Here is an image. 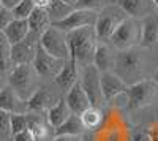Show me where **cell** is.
<instances>
[{
  "mask_svg": "<svg viewBox=\"0 0 158 141\" xmlns=\"http://www.w3.org/2000/svg\"><path fill=\"white\" fill-rule=\"evenodd\" d=\"M97 35L94 27H82L77 30H71L67 33V46L68 56L76 62L77 68H85L92 65V59L97 48Z\"/></svg>",
  "mask_w": 158,
  "mask_h": 141,
  "instance_id": "7a4b0ae2",
  "label": "cell"
},
{
  "mask_svg": "<svg viewBox=\"0 0 158 141\" xmlns=\"http://www.w3.org/2000/svg\"><path fill=\"white\" fill-rule=\"evenodd\" d=\"M79 83H81V87L84 89V92L89 97L90 106L101 108V105H104V100H103L101 87H100V71L94 65L82 68V79Z\"/></svg>",
  "mask_w": 158,
  "mask_h": 141,
  "instance_id": "30bf717a",
  "label": "cell"
},
{
  "mask_svg": "<svg viewBox=\"0 0 158 141\" xmlns=\"http://www.w3.org/2000/svg\"><path fill=\"white\" fill-rule=\"evenodd\" d=\"M70 114H71V111H70L68 105L65 103V100L63 98H59L57 103L54 106H51L46 111L44 116H46V122L49 124V127L54 130V129H57L60 124H63L65 121L70 118Z\"/></svg>",
  "mask_w": 158,
  "mask_h": 141,
  "instance_id": "44dd1931",
  "label": "cell"
},
{
  "mask_svg": "<svg viewBox=\"0 0 158 141\" xmlns=\"http://www.w3.org/2000/svg\"><path fill=\"white\" fill-rule=\"evenodd\" d=\"M112 71L128 86L142 79L146 71V49L142 46H133L115 51Z\"/></svg>",
  "mask_w": 158,
  "mask_h": 141,
  "instance_id": "6da1fadb",
  "label": "cell"
},
{
  "mask_svg": "<svg viewBox=\"0 0 158 141\" xmlns=\"http://www.w3.org/2000/svg\"><path fill=\"white\" fill-rule=\"evenodd\" d=\"M46 10H48V13H49L51 24H52V22H57V21L63 19L67 15H70L74 8L65 5L63 2H60V0H51V3H49V6H48Z\"/></svg>",
  "mask_w": 158,
  "mask_h": 141,
  "instance_id": "484cf974",
  "label": "cell"
},
{
  "mask_svg": "<svg viewBox=\"0 0 158 141\" xmlns=\"http://www.w3.org/2000/svg\"><path fill=\"white\" fill-rule=\"evenodd\" d=\"M35 2L33 0H19V2L16 3V6L13 8V16H15V19H27L32 11L35 10Z\"/></svg>",
  "mask_w": 158,
  "mask_h": 141,
  "instance_id": "4316f807",
  "label": "cell"
},
{
  "mask_svg": "<svg viewBox=\"0 0 158 141\" xmlns=\"http://www.w3.org/2000/svg\"><path fill=\"white\" fill-rule=\"evenodd\" d=\"M65 103L68 105L70 111L73 114H81L84 109H87L90 106V101H89V97L87 94L84 92V89L81 87V83L76 81L68 91H67V95H65Z\"/></svg>",
  "mask_w": 158,
  "mask_h": 141,
  "instance_id": "2e32d148",
  "label": "cell"
},
{
  "mask_svg": "<svg viewBox=\"0 0 158 141\" xmlns=\"http://www.w3.org/2000/svg\"><path fill=\"white\" fill-rule=\"evenodd\" d=\"M79 118H81V122L84 125L85 132L97 130L103 122V111L101 108H97V106H89L87 109H84L79 114Z\"/></svg>",
  "mask_w": 158,
  "mask_h": 141,
  "instance_id": "d4e9b609",
  "label": "cell"
},
{
  "mask_svg": "<svg viewBox=\"0 0 158 141\" xmlns=\"http://www.w3.org/2000/svg\"><path fill=\"white\" fill-rule=\"evenodd\" d=\"M149 127V132H150V136H152V141H158V122H153Z\"/></svg>",
  "mask_w": 158,
  "mask_h": 141,
  "instance_id": "d590c367",
  "label": "cell"
},
{
  "mask_svg": "<svg viewBox=\"0 0 158 141\" xmlns=\"http://www.w3.org/2000/svg\"><path fill=\"white\" fill-rule=\"evenodd\" d=\"M0 109L10 114H25L27 113V103L6 84V87L0 92Z\"/></svg>",
  "mask_w": 158,
  "mask_h": 141,
  "instance_id": "e0dca14e",
  "label": "cell"
},
{
  "mask_svg": "<svg viewBox=\"0 0 158 141\" xmlns=\"http://www.w3.org/2000/svg\"><path fill=\"white\" fill-rule=\"evenodd\" d=\"M85 129L81 122V118L79 114H70V118L65 121L63 124H60L57 129L52 130V135L59 136V135H84Z\"/></svg>",
  "mask_w": 158,
  "mask_h": 141,
  "instance_id": "cb8c5ba5",
  "label": "cell"
},
{
  "mask_svg": "<svg viewBox=\"0 0 158 141\" xmlns=\"http://www.w3.org/2000/svg\"><path fill=\"white\" fill-rule=\"evenodd\" d=\"M10 118H11L10 113L0 109V141H11L13 138Z\"/></svg>",
  "mask_w": 158,
  "mask_h": 141,
  "instance_id": "83f0119b",
  "label": "cell"
},
{
  "mask_svg": "<svg viewBox=\"0 0 158 141\" xmlns=\"http://www.w3.org/2000/svg\"><path fill=\"white\" fill-rule=\"evenodd\" d=\"M130 141H152L150 132L147 125H138L131 130L130 135Z\"/></svg>",
  "mask_w": 158,
  "mask_h": 141,
  "instance_id": "f546056e",
  "label": "cell"
},
{
  "mask_svg": "<svg viewBox=\"0 0 158 141\" xmlns=\"http://www.w3.org/2000/svg\"><path fill=\"white\" fill-rule=\"evenodd\" d=\"M100 87L104 103H111L118 95H125L128 84H125L114 71L100 73Z\"/></svg>",
  "mask_w": 158,
  "mask_h": 141,
  "instance_id": "7c38bea8",
  "label": "cell"
},
{
  "mask_svg": "<svg viewBox=\"0 0 158 141\" xmlns=\"http://www.w3.org/2000/svg\"><path fill=\"white\" fill-rule=\"evenodd\" d=\"M40 43V35L29 32V35L24 38L21 43H16L11 46L10 53V62L13 65H22V63H32L35 57V51Z\"/></svg>",
  "mask_w": 158,
  "mask_h": 141,
  "instance_id": "8fae6325",
  "label": "cell"
},
{
  "mask_svg": "<svg viewBox=\"0 0 158 141\" xmlns=\"http://www.w3.org/2000/svg\"><path fill=\"white\" fill-rule=\"evenodd\" d=\"M104 0H77L74 10H89V11H100L104 5Z\"/></svg>",
  "mask_w": 158,
  "mask_h": 141,
  "instance_id": "4dcf8cb0",
  "label": "cell"
},
{
  "mask_svg": "<svg viewBox=\"0 0 158 141\" xmlns=\"http://www.w3.org/2000/svg\"><path fill=\"white\" fill-rule=\"evenodd\" d=\"M27 129L32 132L35 141H46L51 136V127L46 116L40 113H27Z\"/></svg>",
  "mask_w": 158,
  "mask_h": 141,
  "instance_id": "d6986e66",
  "label": "cell"
},
{
  "mask_svg": "<svg viewBox=\"0 0 158 141\" xmlns=\"http://www.w3.org/2000/svg\"><path fill=\"white\" fill-rule=\"evenodd\" d=\"M76 81H77V65L73 59L68 57L63 62V67L60 68V71L54 76V83L63 91H68Z\"/></svg>",
  "mask_w": 158,
  "mask_h": 141,
  "instance_id": "ffe728a7",
  "label": "cell"
},
{
  "mask_svg": "<svg viewBox=\"0 0 158 141\" xmlns=\"http://www.w3.org/2000/svg\"><path fill=\"white\" fill-rule=\"evenodd\" d=\"M40 46L56 59L67 60L70 57L67 46V33L52 24L40 35Z\"/></svg>",
  "mask_w": 158,
  "mask_h": 141,
  "instance_id": "52a82bcc",
  "label": "cell"
},
{
  "mask_svg": "<svg viewBox=\"0 0 158 141\" xmlns=\"http://www.w3.org/2000/svg\"><path fill=\"white\" fill-rule=\"evenodd\" d=\"M11 124V133H19L22 130H27V113L25 114H11L10 118Z\"/></svg>",
  "mask_w": 158,
  "mask_h": 141,
  "instance_id": "f1b7e54d",
  "label": "cell"
},
{
  "mask_svg": "<svg viewBox=\"0 0 158 141\" xmlns=\"http://www.w3.org/2000/svg\"><path fill=\"white\" fill-rule=\"evenodd\" d=\"M141 24V43L144 49L152 48L155 43H158V13L152 11L147 16L139 19Z\"/></svg>",
  "mask_w": 158,
  "mask_h": 141,
  "instance_id": "5bb4252c",
  "label": "cell"
},
{
  "mask_svg": "<svg viewBox=\"0 0 158 141\" xmlns=\"http://www.w3.org/2000/svg\"><path fill=\"white\" fill-rule=\"evenodd\" d=\"M57 97L52 94L48 87H38L36 91L25 100L27 103V113H40L46 114V111L57 103Z\"/></svg>",
  "mask_w": 158,
  "mask_h": 141,
  "instance_id": "4fadbf2b",
  "label": "cell"
},
{
  "mask_svg": "<svg viewBox=\"0 0 158 141\" xmlns=\"http://www.w3.org/2000/svg\"><path fill=\"white\" fill-rule=\"evenodd\" d=\"M11 141H35V138H33L32 132L27 129V130H22L19 133H15L13 138H11Z\"/></svg>",
  "mask_w": 158,
  "mask_h": 141,
  "instance_id": "836d02e7",
  "label": "cell"
},
{
  "mask_svg": "<svg viewBox=\"0 0 158 141\" xmlns=\"http://www.w3.org/2000/svg\"><path fill=\"white\" fill-rule=\"evenodd\" d=\"M81 141H94V135H92V133H89V132H85V133L82 135Z\"/></svg>",
  "mask_w": 158,
  "mask_h": 141,
  "instance_id": "f35d334b",
  "label": "cell"
},
{
  "mask_svg": "<svg viewBox=\"0 0 158 141\" xmlns=\"http://www.w3.org/2000/svg\"><path fill=\"white\" fill-rule=\"evenodd\" d=\"M5 33V36L8 38V41L13 45L16 43H21L25 36L29 35V24H27V19H13V22L8 25L5 30H2Z\"/></svg>",
  "mask_w": 158,
  "mask_h": 141,
  "instance_id": "603a6c76",
  "label": "cell"
},
{
  "mask_svg": "<svg viewBox=\"0 0 158 141\" xmlns=\"http://www.w3.org/2000/svg\"><path fill=\"white\" fill-rule=\"evenodd\" d=\"M6 84L15 91L21 98L27 100L38 86V75L33 70L32 63H22V65H13L6 76Z\"/></svg>",
  "mask_w": 158,
  "mask_h": 141,
  "instance_id": "3957f363",
  "label": "cell"
},
{
  "mask_svg": "<svg viewBox=\"0 0 158 141\" xmlns=\"http://www.w3.org/2000/svg\"><path fill=\"white\" fill-rule=\"evenodd\" d=\"M5 87H6V78H3V76H0V92H2Z\"/></svg>",
  "mask_w": 158,
  "mask_h": 141,
  "instance_id": "60d3db41",
  "label": "cell"
},
{
  "mask_svg": "<svg viewBox=\"0 0 158 141\" xmlns=\"http://www.w3.org/2000/svg\"><path fill=\"white\" fill-rule=\"evenodd\" d=\"M98 11H89V10H73L70 15H67L63 19L52 22V25L59 27L65 33H68L71 30H77L82 27H94L97 21Z\"/></svg>",
  "mask_w": 158,
  "mask_h": 141,
  "instance_id": "ba28073f",
  "label": "cell"
},
{
  "mask_svg": "<svg viewBox=\"0 0 158 141\" xmlns=\"http://www.w3.org/2000/svg\"><path fill=\"white\" fill-rule=\"evenodd\" d=\"M114 60H115V49L109 43L98 41L97 48H95V53H94V59H92V65L100 73L112 71Z\"/></svg>",
  "mask_w": 158,
  "mask_h": 141,
  "instance_id": "9a60e30c",
  "label": "cell"
},
{
  "mask_svg": "<svg viewBox=\"0 0 158 141\" xmlns=\"http://www.w3.org/2000/svg\"><path fill=\"white\" fill-rule=\"evenodd\" d=\"M115 51L128 49L133 46H139L141 43V24L139 19L127 18L117 25V29L112 32L109 41Z\"/></svg>",
  "mask_w": 158,
  "mask_h": 141,
  "instance_id": "8992f818",
  "label": "cell"
},
{
  "mask_svg": "<svg viewBox=\"0 0 158 141\" xmlns=\"http://www.w3.org/2000/svg\"><path fill=\"white\" fill-rule=\"evenodd\" d=\"M82 135H59L54 136L52 141H81Z\"/></svg>",
  "mask_w": 158,
  "mask_h": 141,
  "instance_id": "e575fe53",
  "label": "cell"
},
{
  "mask_svg": "<svg viewBox=\"0 0 158 141\" xmlns=\"http://www.w3.org/2000/svg\"><path fill=\"white\" fill-rule=\"evenodd\" d=\"M15 16H13V11L5 8V6H0V30H5L8 25L13 22Z\"/></svg>",
  "mask_w": 158,
  "mask_h": 141,
  "instance_id": "d6a6232c",
  "label": "cell"
},
{
  "mask_svg": "<svg viewBox=\"0 0 158 141\" xmlns=\"http://www.w3.org/2000/svg\"><path fill=\"white\" fill-rule=\"evenodd\" d=\"M18 2H19V0H0V6H5L8 10H13L16 6Z\"/></svg>",
  "mask_w": 158,
  "mask_h": 141,
  "instance_id": "8d00e7d4",
  "label": "cell"
},
{
  "mask_svg": "<svg viewBox=\"0 0 158 141\" xmlns=\"http://www.w3.org/2000/svg\"><path fill=\"white\" fill-rule=\"evenodd\" d=\"M152 81L158 86V67H156V70L153 71V76H152Z\"/></svg>",
  "mask_w": 158,
  "mask_h": 141,
  "instance_id": "b9f144b4",
  "label": "cell"
},
{
  "mask_svg": "<svg viewBox=\"0 0 158 141\" xmlns=\"http://www.w3.org/2000/svg\"><path fill=\"white\" fill-rule=\"evenodd\" d=\"M115 5H118L128 18L133 19H142L153 11L152 0H115Z\"/></svg>",
  "mask_w": 158,
  "mask_h": 141,
  "instance_id": "ac0fdd59",
  "label": "cell"
},
{
  "mask_svg": "<svg viewBox=\"0 0 158 141\" xmlns=\"http://www.w3.org/2000/svg\"><path fill=\"white\" fill-rule=\"evenodd\" d=\"M125 95L128 97V108L138 111L150 106L158 97V86L147 78H142L133 84H130Z\"/></svg>",
  "mask_w": 158,
  "mask_h": 141,
  "instance_id": "5b68a950",
  "label": "cell"
},
{
  "mask_svg": "<svg viewBox=\"0 0 158 141\" xmlns=\"http://www.w3.org/2000/svg\"><path fill=\"white\" fill-rule=\"evenodd\" d=\"M60 2H63L65 5H68V6H71V8H74V5L77 3V0H60Z\"/></svg>",
  "mask_w": 158,
  "mask_h": 141,
  "instance_id": "ab89813d",
  "label": "cell"
},
{
  "mask_svg": "<svg viewBox=\"0 0 158 141\" xmlns=\"http://www.w3.org/2000/svg\"><path fill=\"white\" fill-rule=\"evenodd\" d=\"M35 5L36 6H41V8H48L49 3H51V0H33Z\"/></svg>",
  "mask_w": 158,
  "mask_h": 141,
  "instance_id": "74e56055",
  "label": "cell"
},
{
  "mask_svg": "<svg viewBox=\"0 0 158 141\" xmlns=\"http://www.w3.org/2000/svg\"><path fill=\"white\" fill-rule=\"evenodd\" d=\"M152 3H153V6H156V8H158V0H152Z\"/></svg>",
  "mask_w": 158,
  "mask_h": 141,
  "instance_id": "7bdbcfd3",
  "label": "cell"
},
{
  "mask_svg": "<svg viewBox=\"0 0 158 141\" xmlns=\"http://www.w3.org/2000/svg\"><path fill=\"white\" fill-rule=\"evenodd\" d=\"M27 24H29V30L36 33V35H41L49 25H51V18H49V13L46 8L41 6H35V10L32 11V15L27 18Z\"/></svg>",
  "mask_w": 158,
  "mask_h": 141,
  "instance_id": "7402d4cb",
  "label": "cell"
},
{
  "mask_svg": "<svg viewBox=\"0 0 158 141\" xmlns=\"http://www.w3.org/2000/svg\"><path fill=\"white\" fill-rule=\"evenodd\" d=\"M128 16L123 13V10L115 5V3H109L104 5L97 15V21L94 25V30L97 35V40L108 43L109 38L112 35V32L117 29V25L120 24L123 19H127Z\"/></svg>",
  "mask_w": 158,
  "mask_h": 141,
  "instance_id": "277c9868",
  "label": "cell"
},
{
  "mask_svg": "<svg viewBox=\"0 0 158 141\" xmlns=\"http://www.w3.org/2000/svg\"><path fill=\"white\" fill-rule=\"evenodd\" d=\"M63 62L65 60L56 59V57H52L51 54H48L38 43L36 51H35V57L32 60V67L36 71L38 78H52L54 79V76L63 67Z\"/></svg>",
  "mask_w": 158,
  "mask_h": 141,
  "instance_id": "9c48e42d",
  "label": "cell"
},
{
  "mask_svg": "<svg viewBox=\"0 0 158 141\" xmlns=\"http://www.w3.org/2000/svg\"><path fill=\"white\" fill-rule=\"evenodd\" d=\"M10 53H11V43L8 41L5 33L0 30V62H8Z\"/></svg>",
  "mask_w": 158,
  "mask_h": 141,
  "instance_id": "1f68e13d",
  "label": "cell"
}]
</instances>
